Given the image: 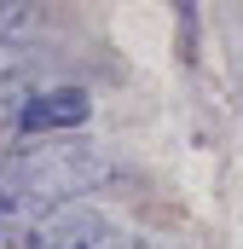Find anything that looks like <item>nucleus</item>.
I'll return each instance as SVG.
<instances>
[{"mask_svg": "<svg viewBox=\"0 0 243 249\" xmlns=\"http://www.w3.org/2000/svg\"><path fill=\"white\" fill-rule=\"evenodd\" d=\"M23 75H29V58L0 41V87H12V81H23Z\"/></svg>", "mask_w": 243, "mask_h": 249, "instance_id": "7ed1b4c3", "label": "nucleus"}, {"mask_svg": "<svg viewBox=\"0 0 243 249\" xmlns=\"http://www.w3.org/2000/svg\"><path fill=\"white\" fill-rule=\"evenodd\" d=\"M0 180H6V186L35 191L41 203L58 209V203H75L81 191L116 186L122 168L104 157V151L81 145V139H58V145H17V151L0 162Z\"/></svg>", "mask_w": 243, "mask_h": 249, "instance_id": "f257e3e1", "label": "nucleus"}, {"mask_svg": "<svg viewBox=\"0 0 243 249\" xmlns=\"http://www.w3.org/2000/svg\"><path fill=\"white\" fill-rule=\"evenodd\" d=\"M93 116V93L87 87H35L17 110H12V127L35 145L47 133H75V127Z\"/></svg>", "mask_w": 243, "mask_h": 249, "instance_id": "f03ea898", "label": "nucleus"}]
</instances>
